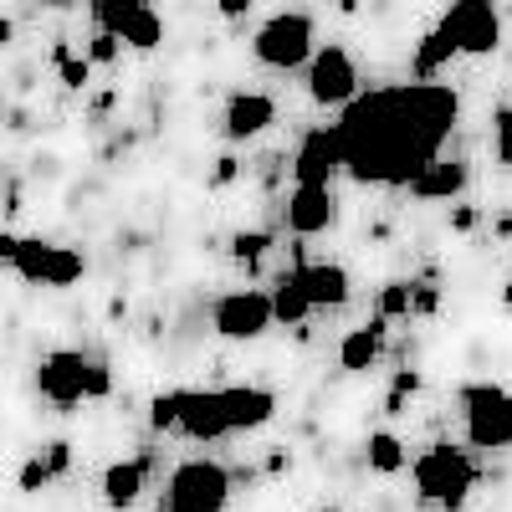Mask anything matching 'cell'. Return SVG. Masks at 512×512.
Listing matches in <instances>:
<instances>
[{"label": "cell", "mask_w": 512, "mask_h": 512, "mask_svg": "<svg viewBox=\"0 0 512 512\" xmlns=\"http://www.w3.org/2000/svg\"><path fill=\"white\" fill-rule=\"evenodd\" d=\"M461 98L446 82H390L359 93L333 123L344 175L374 190H405L420 169H431L456 134Z\"/></svg>", "instance_id": "cell-1"}, {"label": "cell", "mask_w": 512, "mask_h": 512, "mask_svg": "<svg viewBox=\"0 0 512 512\" xmlns=\"http://www.w3.org/2000/svg\"><path fill=\"white\" fill-rule=\"evenodd\" d=\"M277 415V395L256 384H231V390H164L149 400L154 431H175L185 441H226L241 431H262Z\"/></svg>", "instance_id": "cell-2"}, {"label": "cell", "mask_w": 512, "mask_h": 512, "mask_svg": "<svg viewBox=\"0 0 512 512\" xmlns=\"http://www.w3.org/2000/svg\"><path fill=\"white\" fill-rule=\"evenodd\" d=\"M36 390L52 405H77V400H108L113 395V374L103 359H88L77 349H57L36 364Z\"/></svg>", "instance_id": "cell-3"}, {"label": "cell", "mask_w": 512, "mask_h": 512, "mask_svg": "<svg viewBox=\"0 0 512 512\" xmlns=\"http://www.w3.org/2000/svg\"><path fill=\"white\" fill-rule=\"evenodd\" d=\"M477 487V461L466 456L461 446H431V451H420L415 461V492L425 507H441V512H456L466 497H472Z\"/></svg>", "instance_id": "cell-4"}, {"label": "cell", "mask_w": 512, "mask_h": 512, "mask_svg": "<svg viewBox=\"0 0 512 512\" xmlns=\"http://www.w3.org/2000/svg\"><path fill=\"white\" fill-rule=\"evenodd\" d=\"M226 502H231V472L205 456L180 461L159 492V512H226Z\"/></svg>", "instance_id": "cell-5"}, {"label": "cell", "mask_w": 512, "mask_h": 512, "mask_svg": "<svg viewBox=\"0 0 512 512\" xmlns=\"http://www.w3.org/2000/svg\"><path fill=\"white\" fill-rule=\"evenodd\" d=\"M313 16L308 11H277L267 16L262 26H256L251 36V57L272 67V72H297V67H308L313 62Z\"/></svg>", "instance_id": "cell-6"}, {"label": "cell", "mask_w": 512, "mask_h": 512, "mask_svg": "<svg viewBox=\"0 0 512 512\" xmlns=\"http://www.w3.org/2000/svg\"><path fill=\"white\" fill-rule=\"evenodd\" d=\"M461 415H466V441L477 451H507L512 446V395L502 384H466Z\"/></svg>", "instance_id": "cell-7"}, {"label": "cell", "mask_w": 512, "mask_h": 512, "mask_svg": "<svg viewBox=\"0 0 512 512\" xmlns=\"http://www.w3.org/2000/svg\"><path fill=\"white\" fill-rule=\"evenodd\" d=\"M272 292L262 287H236V292H221L216 308H210V328L231 344H251V338H262L272 328Z\"/></svg>", "instance_id": "cell-8"}, {"label": "cell", "mask_w": 512, "mask_h": 512, "mask_svg": "<svg viewBox=\"0 0 512 512\" xmlns=\"http://www.w3.org/2000/svg\"><path fill=\"white\" fill-rule=\"evenodd\" d=\"M11 272H16V277H26V282H36V287H72V282H82L88 262H82V251H72V246H57V241H36V236H26V241L16 246Z\"/></svg>", "instance_id": "cell-9"}, {"label": "cell", "mask_w": 512, "mask_h": 512, "mask_svg": "<svg viewBox=\"0 0 512 512\" xmlns=\"http://www.w3.org/2000/svg\"><path fill=\"white\" fill-rule=\"evenodd\" d=\"M436 31L456 47V57H487V52L502 47V16L492 6H482V0H461V6H451Z\"/></svg>", "instance_id": "cell-10"}, {"label": "cell", "mask_w": 512, "mask_h": 512, "mask_svg": "<svg viewBox=\"0 0 512 512\" xmlns=\"http://www.w3.org/2000/svg\"><path fill=\"white\" fill-rule=\"evenodd\" d=\"M93 26L108 31L118 47H134V52H154L164 41V21L144 6V0H98Z\"/></svg>", "instance_id": "cell-11"}, {"label": "cell", "mask_w": 512, "mask_h": 512, "mask_svg": "<svg viewBox=\"0 0 512 512\" xmlns=\"http://www.w3.org/2000/svg\"><path fill=\"white\" fill-rule=\"evenodd\" d=\"M308 98L318 108H349L359 98V67L344 47H318L308 62Z\"/></svg>", "instance_id": "cell-12"}, {"label": "cell", "mask_w": 512, "mask_h": 512, "mask_svg": "<svg viewBox=\"0 0 512 512\" xmlns=\"http://www.w3.org/2000/svg\"><path fill=\"white\" fill-rule=\"evenodd\" d=\"M282 216H287L292 236H318L338 221V195H333V185H292L282 200Z\"/></svg>", "instance_id": "cell-13"}, {"label": "cell", "mask_w": 512, "mask_h": 512, "mask_svg": "<svg viewBox=\"0 0 512 512\" xmlns=\"http://www.w3.org/2000/svg\"><path fill=\"white\" fill-rule=\"evenodd\" d=\"M338 139H333V128H308L303 144H297L292 154V180L297 185H333L338 175Z\"/></svg>", "instance_id": "cell-14"}, {"label": "cell", "mask_w": 512, "mask_h": 512, "mask_svg": "<svg viewBox=\"0 0 512 512\" xmlns=\"http://www.w3.org/2000/svg\"><path fill=\"white\" fill-rule=\"evenodd\" d=\"M292 277H297V287H303L313 313L318 308H344L354 297V282H349V272L338 262H303V267H292Z\"/></svg>", "instance_id": "cell-15"}, {"label": "cell", "mask_w": 512, "mask_h": 512, "mask_svg": "<svg viewBox=\"0 0 512 512\" xmlns=\"http://www.w3.org/2000/svg\"><path fill=\"white\" fill-rule=\"evenodd\" d=\"M277 123V103L267 93H231L226 103V118H221V134L231 144H246L256 134H267V128Z\"/></svg>", "instance_id": "cell-16"}, {"label": "cell", "mask_w": 512, "mask_h": 512, "mask_svg": "<svg viewBox=\"0 0 512 512\" xmlns=\"http://www.w3.org/2000/svg\"><path fill=\"white\" fill-rule=\"evenodd\" d=\"M149 466H154L149 451H144V456H128V461H113L108 472H103V502H108L113 512L134 507V502L144 497V487H149Z\"/></svg>", "instance_id": "cell-17"}, {"label": "cell", "mask_w": 512, "mask_h": 512, "mask_svg": "<svg viewBox=\"0 0 512 512\" xmlns=\"http://www.w3.org/2000/svg\"><path fill=\"white\" fill-rule=\"evenodd\" d=\"M466 180H472V169H466L461 159H436L431 169H420L405 190H410L415 200H451V205H456V195L466 190Z\"/></svg>", "instance_id": "cell-18"}, {"label": "cell", "mask_w": 512, "mask_h": 512, "mask_svg": "<svg viewBox=\"0 0 512 512\" xmlns=\"http://www.w3.org/2000/svg\"><path fill=\"white\" fill-rule=\"evenodd\" d=\"M384 333H390V323H379V318L354 328V333H344V344H338V369H349V374L374 369L379 354H384Z\"/></svg>", "instance_id": "cell-19"}, {"label": "cell", "mask_w": 512, "mask_h": 512, "mask_svg": "<svg viewBox=\"0 0 512 512\" xmlns=\"http://www.w3.org/2000/svg\"><path fill=\"white\" fill-rule=\"evenodd\" d=\"M364 456H369V472H379V477H400L405 466H410L405 441H400L395 431H374L369 446H364Z\"/></svg>", "instance_id": "cell-20"}, {"label": "cell", "mask_w": 512, "mask_h": 512, "mask_svg": "<svg viewBox=\"0 0 512 512\" xmlns=\"http://www.w3.org/2000/svg\"><path fill=\"white\" fill-rule=\"evenodd\" d=\"M308 297H303V287H297V277L292 272H282L277 282H272V318L277 323H287V328H297V323H308Z\"/></svg>", "instance_id": "cell-21"}, {"label": "cell", "mask_w": 512, "mask_h": 512, "mask_svg": "<svg viewBox=\"0 0 512 512\" xmlns=\"http://www.w3.org/2000/svg\"><path fill=\"white\" fill-rule=\"evenodd\" d=\"M451 57H456L451 41H446L441 31H425V36H420V47H415V82H431Z\"/></svg>", "instance_id": "cell-22"}, {"label": "cell", "mask_w": 512, "mask_h": 512, "mask_svg": "<svg viewBox=\"0 0 512 512\" xmlns=\"http://www.w3.org/2000/svg\"><path fill=\"white\" fill-rule=\"evenodd\" d=\"M379 323H400V318H410V282H384L379 287V313H374Z\"/></svg>", "instance_id": "cell-23"}, {"label": "cell", "mask_w": 512, "mask_h": 512, "mask_svg": "<svg viewBox=\"0 0 512 512\" xmlns=\"http://www.w3.org/2000/svg\"><path fill=\"white\" fill-rule=\"evenodd\" d=\"M267 246H272V231H236V236H231V256H236V262H246V267H251Z\"/></svg>", "instance_id": "cell-24"}, {"label": "cell", "mask_w": 512, "mask_h": 512, "mask_svg": "<svg viewBox=\"0 0 512 512\" xmlns=\"http://www.w3.org/2000/svg\"><path fill=\"white\" fill-rule=\"evenodd\" d=\"M47 482H57V477H52V466L41 461V451L26 456V461H21V472H16V487H21V492H41Z\"/></svg>", "instance_id": "cell-25"}, {"label": "cell", "mask_w": 512, "mask_h": 512, "mask_svg": "<svg viewBox=\"0 0 512 512\" xmlns=\"http://www.w3.org/2000/svg\"><path fill=\"white\" fill-rule=\"evenodd\" d=\"M118 52H123V47H118L108 31H93V41H88V67H113Z\"/></svg>", "instance_id": "cell-26"}, {"label": "cell", "mask_w": 512, "mask_h": 512, "mask_svg": "<svg viewBox=\"0 0 512 512\" xmlns=\"http://www.w3.org/2000/svg\"><path fill=\"white\" fill-rule=\"evenodd\" d=\"M492 139H497V159L512 164V103L497 108V118H492Z\"/></svg>", "instance_id": "cell-27"}, {"label": "cell", "mask_w": 512, "mask_h": 512, "mask_svg": "<svg viewBox=\"0 0 512 512\" xmlns=\"http://www.w3.org/2000/svg\"><path fill=\"white\" fill-rule=\"evenodd\" d=\"M441 308V292L431 287V282H410V313H420V318H431Z\"/></svg>", "instance_id": "cell-28"}, {"label": "cell", "mask_w": 512, "mask_h": 512, "mask_svg": "<svg viewBox=\"0 0 512 512\" xmlns=\"http://www.w3.org/2000/svg\"><path fill=\"white\" fill-rule=\"evenodd\" d=\"M57 72H62V88H72V93H82V88H88V77H93L88 57H67Z\"/></svg>", "instance_id": "cell-29"}, {"label": "cell", "mask_w": 512, "mask_h": 512, "mask_svg": "<svg viewBox=\"0 0 512 512\" xmlns=\"http://www.w3.org/2000/svg\"><path fill=\"white\" fill-rule=\"evenodd\" d=\"M41 461L52 466V477H67V472H72V446H67V441H52L47 451H41Z\"/></svg>", "instance_id": "cell-30"}, {"label": "cell", "mask_w": 512, "mask_h": 512, "mask_svg": "<svg viewBox=\"0 0 512 512\" xmlns=\"http://www.w3.org/2000/svg\"><path fill=\"white\" fill-rule=\"evenodd\" d=\"M236 175H241V159H236V154H221V159H216V175H210V180H216V185H231Z\"/></svg>", "instance_id": "cell-31"}, {"label": "cell", "mask_w": 512, "mask_h": 512, "mask_svg": "<svg viewBox=\"0 0 512 512\" xmlns=\"http://www.w3.org/2000/svg\"><path fill=\"white\" fill-rule=\"evenodd\" d=\"M415 390H420V374H415V369H400V374H395V384H390V395H400V400H405V395H415Z\"/></svg>", "instance_id": "cell-32"}, {"label": "cell", "mask_w": 512, "mask_h": 512, "mask_svg": "<svg viewBox=\"0 0 512 512\" xmlns=\"http://www.w3.org/2000/svg\"><path fill=\"white\" fill-rule=\"evenodd\" d=\"M472 226H477V210H472V205H451V231H461V236H466Z\"/></svg>", "instance_id": "cell-33"}, {"label": "cell", "mask_w": 512, "mask_h": 512, "mask_svg": "<svg viewBox=\"0 0 512 512\" xmlns=\"http://www.w3.org/2000/svg\"><path fill=\"white\" fill-rule=\"evenodd\" d=\"M16 246H21V236H11V231H0V262H16Z\"/></svg>", "instance_id": "cell-34"}, {"label": "cell", "mask_w": 512, "mask_h": 512, "mask_svg": "<svg viewBox=\"0 0 512 512\" xmlns=\"http://www.w3.org/2000/svg\"><path fill=\"white\" fill-rule=\"evenodd\" d=\"M287 466H292V456H287V451H272V456H267V477H282Z\"/></svg>", "instance_id": "cell-35"}, {"label": "cell", "mask_w": 512, "mask_h": 512, "mask_svg": "<svg viewBox=\"0 0 512 512\" xmlns=\"http://www.w3.org/2000/svg\"><path fill=\"white\" fill-rule=\"evenodd\" d=\"M11 31H16L11 21H0V47H6V41H11Z\"/></svg>", "instance_id": "cell-36"}, {"label": "cell", "mask_w": 512, "mask_h": 512, "mask_svg": "<svg viewBox=\"0 0 512 512\" xmlns=\"http://www.w3.org/2000/svg\"><path fill=\"white\" fill-rule=\"evenodd\" d=\"M502 308H512V282L502 287Z\"/></svg>", "instance_id": "cell-37"}, {"label": "cell", "mask_w": 512, "mask_h": 512, "mask_svg": "<svg viewBox=\"0 0 512 512\" xmlns=\"http://www.w3.org/2000/svg\"><path fill=\"white\" fill-rule=\"evenodd\" d=\"M318 512H344V507H318Z\"/></svg>", "instance_id": "cell-38"}]
</instances>
